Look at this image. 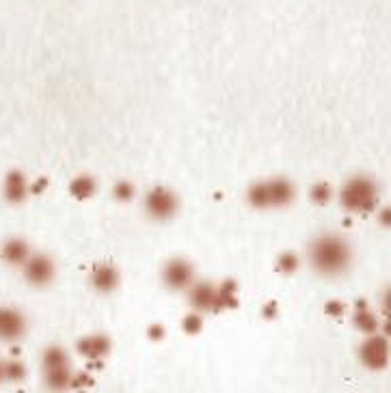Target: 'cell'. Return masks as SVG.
<instances>
[{
	"label": "cell",
	"mask_w": 391,
	"mask_h": 393,
	"mask_svg": "<svg viewBox=\"0 0 391 393\" xmlns=\"http://www.w3.org/2000/svg\"><path fill=\"white\" fill-rule=\"evenodd\" d=\"M340 199H342V205L348 212L370 214L378 203V186L374 184V180H370L365 175H359V178H352L350 182H346V186L342 188Z\"/></svg>",
	"instance_id": "obj_2"
},
{
	"label": "cell",
	"mask_w": 391,
	"mask_h": 393,
	"mask_svg": "<svg viewBox=\"0 0 391 393\" xmlns=\"http://www.w3.org/2000/svg\"><path fill=\"white\" fill-rule=\"evenodd\" d=\"M26 333V320L14 307H0V340L3 342H16L24 337Z\"/></svg>",
	"instance_id": "obj_6"
},
{
	"label": "cell",
	"mask_w": 391,
	"mask_h": 393,
	"mask_svg": "<svg viewBox=\"0 0 391 393\" xmlns=\"http://www.w3.org/2000/svg\"><path fill=\"white\" fill-rule=\"evenodd\" d=\"M22 266H24V277L33 285H48L54 279V264L48 255H33Z\"/></svg>",
	"instance_id": "obj_7"
},
{
	"label": "cell",
	"mask_w": 391,
	"mask_h": 393,
	"mask_svg": "<svg viewBox=\"0 0 391 393\" xmlns=\"http://www.w3.org/2000/svg\"><path fill=\"white\" fill-rule=\"evenodd\" d=\"M163 335H165V329L158 327V325H153V327L149 329V337H151V340H163Z\"/></svg>",
	"instance_id": "obj_27"
},
{
	"label": "cell",
	"mask_w": 391,
	"mask_h": 393,
	"mask_svg": "<svg viewBox=\"0 0 391 393\" xmlns=\"http://www.w3.org/2000/svg\"><path fill=\"white\" fill-rule=\"evenodd\" d=\"M352 325H355L363 335H374L376 329H378L376 316H374V313H372L363 302H359L357 309L352 311Z\"/></svg>",
	"instance_id": "obj_14"
},
{
	"label": "cell",
	"mask_w": 391,
	"mask_h": 393,
	"mask_svg": "<svg viewBox=\"0 0 391 393\" xmlns=\"http://www.w3.org/2000/svg\"><path fill=\"white\" fill-rule=\"evenodd\" d=\"M359 359L367 369H385L389 363V342L382 335H367L359 346Z\"/></svg>",
	"instance_id": "obj_4"
},
{
	"label": "cell",
	"mask_w": 391,
	"mask_h": 393,
	"mask_svg": "<svg viewBox=\"0 0 391 393\" xmlns=\"http://www.w3.org/2000/svg\"><path fill=\"white\" fill-rule=\"evenodd\" d=\"M229 307L231 309L238 307V300H236V283H233V281H225L223 287H216L212 311H223V309H229Z\"/></svg>",
	"instance_id": "obj_16"
},
{
	"label": "cell",
	"mask_w": 391,
	"mask_h": 393,
	"mask_svg": "<svg viewBox=\"0 0 391 393\" xmlns=\"http://www.w3.org/2000/svg\"><path fill=\"white\" fill-rule=\"evenodd\" d=\"M41 365L44 369H50V367H63V365H69V357L63 348H56V346H50L44 357H41Z\"/></svg>",
	"instance_id": "obj_19"
},
{
	"label": "cell",
	"mask_w": 391,
	"mask_h": 393,
	"mask_svg": "<svg viewBox=\"0 0 391 393\" xmlns=\"http://www.w3.org/2000/svg\"><path fill=\"white\" fill-rule=\"evenodd\" d=\"M178 197L163 186H156L145 197V212L156 220H167L178 212Z\"/></svg>",
	"instance_id": "obj_3"
},
{
	"label": "cell",
	"mask_w": 391,
	"mask_h": 393,
	"mask_svg": "<svg viewBox=\"0 0 391 393\" xmlns=\"http://www.w3.org/2000/svg\"><path fill=\"white\" fill-rule=\"evenodd\" d=\"M309 260L316 272L325 277H337L348 270L352 251L350 245L340 238V235H320L318 240H314L309 249Z\"/></svg>",
	"instance_id": "obj_1"
},
{
	"label": "cell",
	"mask_w": 391,
	"mask_h": 393,
	"mask_svg": "<svg viewBox=\"0 0 391 393\" xmlns=\"http://www.w3.org/2000/svg\"><path fill=\"white\" fill-rule=\"evenodd\" d=\"M44 380H46V387L50 391H65L69 387V380H71V369H69V365L44 369Z\"/></svg>",
	"instance_id": "obj_15"
},
{
	"label": "cell",
	"mask_w": 391,
	"mask_h": 393,
	"mask_svg": "<svg viewBox=\"0 0 391 393\" xmlns=\"http://www.w3.org/2000/svg\"><path fill=\"white\" fill-rule=\"evenodd\" d=\"M76 348L83 357L96 361V359H102L111 352V340L106 335H87V337H83L81 342H78Z\"/></svg>",
	"instance_id": "obj_8"
},
{
	"label": "cell",
	"mask_w": 391,
	"mask_h": 393,
	"mask_svg": "<svg viewBox=\"0 0 391 393\" xmlns=\"http://www.w3.org/2000/svg\"><path fill=\"white\" fill-rule=\"evenodd\" d=\"M91 285L102 292V294H108L113 290H117L119 285V272L111 266V264H100L93 268L91 272Z\"/></svg>",
	"instance_id": "obj_9"
},
{
	"label": "cell",
	"mask_w": 391,
	"mask_h": 393,
	"mask_svg": "<svg viewBox=\"0 0 391 393\" xmlns=\"http://www.w3.org/2000/svg\"><path fill=\"white\" fill-rule=\"evenodd\" d=\"M113 195H115L119 201H130V199L134 197V186H132L130 182H119V184H115Z\"/></svg>",
	"instance_id": "obj_23"
},
{
	"label": "cell",
	"mask_w": 391,
	"mask_h": 393,
	"mask_svg": "<svg viewBox=\"0 0 391 393\" xmlns=\"http://www.w3.org/2000/svg\"><path fill=\"white\" fill-rule=\"evenodd\" d=\"M325 311L329 313V316H333V318H342L344 305H342V302H337V300H329V302H327V307H325Z\"/></svg>",
	"instance_id": "obj_26"
},
{
	"label": "cell",
	"mask_w": 391,
	"mask_h": 393,
	"mask_svg": "<svg viewBox=\"0 0 391 393\" xmlns=\"http://www.w3.org/2000/svg\"><path fill=\"white\" fill-rule=\"evenodd\" d=\"M195 270L186 260H171L163 270V281L169 290H186L193 285Z\"/></svg>",
	"instance_id": "obj_5"
},
{
	"label": "cell",
	"mask_w": 391,
	"mask_h": 393,
	"mask_svg": "<svg viewBox=\"0 0 391 393\" xmlns=\"http://www.w3.org/2000/svg\"><path fill=\"white\" fill-rule=\"evenodd\" d=\"M298 268V257L294 253H281V257L277 260V270L283 275H290Z\"/></svg>",
	"instance_id": "obj_21"
},
{
	"label": "cell",
	"mask_w": 391,
	"mask_h": 393,
	"mask_svg": "<svg viewBox=\"0 0 391 393\" xmlns=\"http://www.w3.org/2000/svg\"><path fill=\"white\" fill-rule=\"evenodd\" d=\"M3 260L7 264H14V266H22L31 255H29V245L20 238H11L3 245V251H0Z\"/></svg>",
	"instance_id": "obj_12"
},
{
	"label": "cell",
	"mask_w": 391,
	"mask_h": 393,
	"mask_svg": "<svg viewBox=\"0 0 391 393\" xmlns=\"http://www.w3.org/2000/svg\"><path fill=\"white\" fill-rule=\"evenodd\" d=\"M71 195L76 199H89L96 195V180L89 178V175H83V178H76L69 186Z\"/></svg>",
	"instance_id": "obj_17"
},
{
	"label": "cell",
	"mask_w": 391,
	"mask_h": 393,
	"mask_svg": "<svg viewBox=\"0 0 391 393\" xmlns=\"http://www.w3.org/2000/svg\"><path fill=\"white\" fill-rule=\"evenodd\" d=\"M331 197H333V190H331V186L325 184V182H318L314 188H311V199H314L316 203H327Z\"/></svg>",
	"instance_id": "obj_22"
},
{
	"label": "cell",
	"mask_w": 391,
	"mask_h": 393,
	"mask_svg": "<svg viewBox=\"0 0 391 393\" xmlns=\"http://www.w3.org/2000/svg\"><path fill=\"white\" fill-rule=\"evenodd\" d=\"M214 294H216V287L214 285H210V283H197L191 290V305L195 309H199V311H212Z\"/></svg>",
	"instance_id": "obj_13"
},
{
	"label": "cell",
	"mask_w": 391,
	"mask_h": 393,
	"mask_svg": "<svg viewBox=\"0 0 391 393\" xmlns=\"http://www.w3.org/2000/svg\"><path fill=\"white\" fill-rule=\"evenodd\" d=\"M268 184V201L270 208H283L294 199V186L288 180H270Z\"/></svg>",
	"instance_id": "obj_11"
},
{
	"label": "cell",
	"mask_w": 391,
	"mask_h": 393,
	"mask_svg": "<svg viewBox=\"0 0 391 393\" xmlns=\"http://www.w3.org/2000/svg\"><path fill=\"white\" fill-rule=\"evenodd\" d=\"M3 190H5L7 201H11V203H22V201L26 199V195H29V184H26L24 173H22V171H11V173L5 178Z\"/></svg>",
	"instance_id": "obj_10"
},
{
	"label": "cell",
	"mask_w": 391,
	"mask_h": 393,
	"mask_svg": "<svg viewBox=\"0 0 391 393\" xmlns=\"http://www.w3.org/2000/svg\"><path fill=\"white\" fill-rule=\"evenodd\" d=\"M201 318L199 316H188L186 320H184V331L188 333V335H197L199 331H201Z\"/></svg>",
	"instance_id": "obj_24"
},
{
	"label": "cell",
	"mask_w": 391,
	"mask_h": 393,
	"mask_svg": "<svg viewBox=\"0 0 391 393\" xmlns=\"http://www.w3.org/2000/svg\"><path fill=\"white\" fill-rule=\"evenodd\" d=\"M3 365H5V361H0V382H3Z\"/></svg>",
	"instance_id": "obj_28"
},
{
	"label": "cell",
	"mask_w": 391,
	"mask_h": 393,
	"mask_svg": "<svg viewBox=\"0 0 391 393\" xmlns=\"http://www.w3.org/2000/svg\"><path fill=\"white\" fill-rule=\"evenodd\" d=\"M247 199L253 208L258 210H264V208H270V201H268V184L266 182H258L249 188L247 193Z\"/></svg>",
	"instance_id": "obj_18"
},
{
	"label": "cell",
	"mask_w": 391,
	"mask_h": 393,
	"mask_svg": "<svg viewBox=\"0 0 391 393\" xmlns=\"http://www.w3.org/2000/svg\"><path fill=\"white\" fill-rule=\"evenodd\" d=\"M24 376H26L24 363H20V361H5V365H3V380L20 382Z\"/></svg>",
	"instance_id": "obj_20"
},
{
	"label": "cell",
	"mask_w": 391,
	"mask_h": 393,
	"mask_svg": "<svg viewBox=\"0 0 391 393\" xmlns=\"http://www.w3.org/2000/svg\"><path fill=\"white\" fill-rule=\"evenodd\" d=\"M91 384H93V380H91L87 374L71 376V380H69V387H71V389H85V387H91Z\"/></svg>",
	"instance_id": "obj_25"
}]
</instances>
